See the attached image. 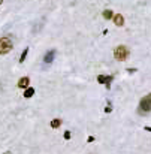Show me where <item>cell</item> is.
<instances>
[{
    "instance_id": "obj_1",
    "label": "cell",
    "mask_w": 151,
    "mask_h": 154,
    "mask_svg": "<svg viewBox=\"0 0 151 154\" xmlns=\"http://www.w3.org/2000/svg\"><path fill=\"white\" fill-rule=\"evenodd\" d=\"M114 57H115V60H118V61H124V60H127V57H129V49H127L124 45H120V46H117V48L114 49Z\"/></svg>"
},
{
    "instance_id": "obj_2",
    "label": "cell",
    "mask_w": 151,
    "mask_h": 154,
    "mask_svg": "<svg viewBox=\"0 0 151 154\" xmlns=\"http://www.w3.org/2000/svg\"><path fill=\"white\" fill-rule=\"evenodd\" d=\"M150 111H151V94H148V96L141 99V102H139V112L141 114H147Z\"/></svg>"
},
{
    "instance_id": "obj_3",
    "label": "cell",
    "mask_w": 151,
    "mask_h": 154,
    "mask_svg": "<svg viewBox=\"0 0 151 154\" xmlns=\"http://www.w3.org/2000/svg\"><path fill=\"white\" fill-rule=\"evenodd\" d=\"M12 49V40L9 37H0V55L7 54Z\"/></svg>"
},
{
    "instance_id": "obj_4",
    "label": "cell",
    "mask_w": 151,
    "mask_h": 154,
    "mask_svg": "<svg viewBox=\"0 0 151 154\" xmlns=\"http://www.w3.org/2000/svg\"><path fill=\"white\" fill-rule=\"evenodd\" d=\"M112 79H114L112 75H99V76H97V82H99V84H105L108 90L111 88V82H112Z\"/></svg>"
},
{
    "instance_id": "obj_5",
    "label": "cell",
    "mask_w": 151,
    "mask_h": 154,
    "mask_svg": "<svg viewBox=\"0 0 151 154\" xmlns=\"http://www.w3.org/2000/svg\"><path fill=\"white\" fill-rule=\"evenodd\" d=\"M54 57H55V51H54V49H49V51L45 54V57H43V63H45V64L52 63V61H54Z\"/></svg>"
},
{
    "instance_id": "obj_6",
    "label": "cell",
    "mask_w": 151,
    "mask_h": 154,
    "mask_svg": "<svg viewBox=\"0 0 151 154\" xmlns=\"http://www.w3.org/2000/svg\"><path fill=\"white\" fill-rule=\"evenodd\" d=\"M114 24L115 25H118V27H121L123 24H124V18H123V15H120V13H117V15H114Z\"/></svg>"
},
{
    "instance_id": "obj_7",
    "label": "cell",
    "mask_w": 151,
    "mask_h": 154,
    "mask_svg": "<svg viewBox=\"0 0 151 154\" xmlns=\"http://www.w3.org/2000/svg\"><path fill=\"white\" fill-rule=\"evenodd\" d=\"M28 84H30V78H27V76H24V78H21V79L18 81V87H19V88H27Z\"/></svg>"
},
{
    "instance_id": "obj_8",
    "label": "cell",
    "mask_w": 151,
    "mask_h": 154,
    "mask_svg": "<svg viewBox=\"0 0 151 154\" xmlns=\"http://www.w3.org/2000/svg\"><path fill=\"white\" fill-rule=\"evenodd\" d=\"M34 94V88H31V87H27V90L24 91V97L25 99H28V97H31Z\"/></svg>"
},
{
    "instance_id": "obj_9",
    "label": "cell",
    "mask_w": 151,
    "mask_h": 154,
    "mask_svg": "<svg viewBox=\"0 0 151 154\" xmlns=\"http://www.w3.org/2000/svg\"><path fill=\"white\" fill-rule=\"evenodd\" d=\"M103 18H106V19H111V18H114V12H112L111 9H106V10H103Z\"/></svg>"
},
{
    "instance_id": "obj_10",
    "label": "cell",
    "mask_w": 151,
    "mask_h": 154,
    "mask_svg": "<svg viewBox=\"0 0 151 154\" xmlns=\"http://www.w3.org/2000/svg\"><path fill=\"white\" fill-rule=\"evenodd\" d=\"M60 124H61V120H58V118H55V120L51 121V127H52V129H58Z\"/></svg>"
},
{
    "instance_id": "obj_11",
    "label": "cell",
    "mask_w": 151,
    "mask_h": 154,
    "mask_svg": "<svg viewBox=\"0 0 151 154\" xmlns=\"http://www.w3.org/2000/svg\"><path fill=\"white\" fill-rule=\"evenodd\" d=\"M27 54H28V48H24V51L21 52V57H19V63H24V60H25Z\"/></svg>"
},
{
    "instance_id": "obj_12",
    "label": "cell",
    "mask_w": 151,
    "mask_h": 154,
    "mask_svg": "<svg viewBox=\"0 0 151 154\" xmlns=\"http://www.w3.org/2000/svg\"><path fill=\"white\" fill-rule=\"evenodd\" d=\"M64 138H66V139H70V132H64Z\"/></svg>"
},
{
    "instance_id": "obj_13",
    "label": "cell",
    "mask_w": 151,
    "mask_h": 154,
    "mask_svg": "<svg viewBox=\"0 0 151 154\" xmlns=\"http://www.w3.org/2000/svg\"><path fill=\"white\" fill-rule=\"evenodd\" d=\"M111 111H112V108H111V106H109V105H108V106H106V108H105V112H111Z\"/></svg>"
},
{
    "instance_id": "obj_14",
    "label": "cell",
    "mask_w": 151,
    "mask_h": 154,
    "mask_svg": "<svg viewBox=\"0 0 151 154\" xmlns=\"http://www.w3.org/2000/svg\"><path fill=\"white\" fill-rule=\"evenodd\" d=\"M145 130H147V132H151V127H145Z\"/></svg>"
},
{
    "instance_id": "obj_15",
    "label": "cell",
    "mask_w": 151,
    "mask_h": 154,
    "mask_svg": "<svg viewBox=\"0 0 151 154\" xmlns=\"http://www.w3.org/2000/svg\"><path fill=\"white\" fill-rule=\"evenodd\" d=\"M1 1H3V0H0V4H1Z\"/></svg>"
},
{
    "instance_id": "obj_16",
    "label": "cell",
    "mask_w": 151,
    "mask_h": 154,
    "mask_svg": "<svg viewBox=\"0 0 151 154\" xmlns=\"http://www.w3.org/2000/svg\"><path fill=\"white\" fill-rule=\"evenodd\" d=\"M4 154H9V153H4Z\"/></svg>"
}]
</instances>
